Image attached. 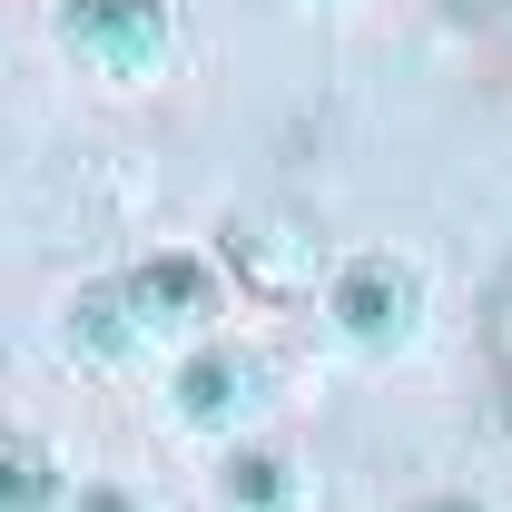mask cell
Returning <instances> with one entry per match:
<instances>
[{
    "label": "cell",
    "mask_w": 512,
    "mask_h": 512,
    "mask_svg": "<svg viewBox=\"0 0 512 512\" xmlns=\"http://www.w3.org/2000/svg\"><path fill=\"white\" fill-rule=\"evenodd\" d=\"M217 256H227V276L247 296H266V306H296V296L335 286V247H325L316 217H296V207H237L217 227Z\"/></svg>",
    "instance_id": "1"
},
{
    "label": "cell",
    "mask_w": 512,
    "mask_h": 512,
    "mask_svg": "<svg viewBox=\"0 0 512 512\" xmlns=\"http://www.w3.org/2000/svg\"><path fill=\"white\" fill-rule=\"evenodd\" d=\"M168 0H60V50L99 79H148L168 60Z\"/></svg>",
    "instance_id": "2"
},
{
    "label": "cell",
    "mask_w": 512,
    "mask_h": 512,
    "mask_svg": "<svg viewBox=\"0 0 512 512\" xmlns=\"http://www.w3.org/2000/svg\"><path fill=\"white\" fill-rule=\"evenodd\" d=\"M414 306H424V286H414L394 256H355V266H335V286H325V316L345 325L355 345H404V335H414Z\"/></svg>",
    "instance_id": "3"
},
{
    "label": "cell",
    "mask_w": 512,
    "mask_h": 512,
    "mask_svg": "<svg viewBox=\"0 0 512 512\" xmlns=\"http://www.w3.org/2000/svg\"><path fill=\"white\" fill-rule=\"evenodd\" d=\"M119 286H128V306H138V335H197V325L217 316V276L197 256H148V266H128Z\"/></svg>",
    "instance_id": "4"
},
{
    "label": "cell",
    "mask_w": 512,
    "mask_h": 512,
    "mask_svg": "<svg viewBox=\"0 0 512 512\" xmlns=\"http://www.w3.org/2000/svg\"><path fill=\"white\" fill-rule=\"evenodd\" d=\"M256 394H266V355L207 345V355L178 365V414H188V424H227V414H247Z\"/></svg>",
    "instance_id": "5"
},
{
    "label": "cell",
    "mask_w": 512,
    "mask_h": 512,
    "mask_svg": "<svg viewBox=\"0 0 512 512\" xmlns=\"http://www.w3.org/2000/svg\"><path fill=\"white\" fill-rule=\"evenodd\" d=\"M128 345H148V335H138V306H128V286H79V296H69V355L119 365Z\"/></svg>",
    "instance_id": "6"
},
{
    "label": "cell",
    "mask_w": 512,
    "mask_h": 512,
    "mask_svg": "<svg viewBox=\"0 0 512 512\" xmlns=\"http://www.w3.org/2000/svg\"><path fill=\"white\" fill-rule=\"evenodd\" d=\"M217 503L227 512H286V453H227V473H217Z\"/></svg>",
    "instance_id": "7"
},
{
    "label": "cell",
    "mask_w": 512,
    "mask_h": 512,
    "mask_svg": "<svg viewBox=\"0 0 512 512\" xmlns=\"http://www.w3.org/2000/svg\"><path fill=\"white\" fill-rule=\"evenodd\" d=\"M0 483H10V503H20V512H40V503H50V453L20 434V444H10V473H0Z\"/></svg>",
    "instance_id": "8"
},
{
    "label": "cell",
    "mask_w": 512,
    "mask_h": 512,
    "mask_svg": "<svg viewBox=\"0 0 512 512\" xmlns=\"http://www.w3.org/2000/svg\"><path fill=\"white\" fill-rule=\"evenodd\" d=\"M483 345H493V365H503V375H512V286H503V296H493V325H483Z\"/></svg>",
    "instance_id": "9"
},
{
    "label": "cell",
    "mask_w": 512,
    "mask_h": 512,
    "mask_svg": "<svg viewBox=\"0 0 512 512\" xmlns=\"http://www.w3.org/2000/svg\"><path fill=\"white\" fill-rule=\"evenodd\" d=\"M453 10H473V20H503L512 0H453Z\"/></svg>",
    "instance_id": "10"
},
{
    "label": "cell",
    "mask_w": 512,
    "mask_h": 512,
    "mask_svg": "<svg viewBox=\"0 0 512 512\" xmlns=\"http://www.w3.org/2000/svg\"><path fill=\"white\" fill-rule=\"evenodd\" d=\"M414 512H483V503H414Z\"/></svg>",
    "instance_id": "11"
},
{
    "label": "cell",
    "mask_w": 512,
    "mask_h": 512,
    "mask_svg": "<svg viewBox=\"0 0 512 512\" xmlns=\"http://www.w3.org/2000/svg\"><path fill=\"white\" fill-rule=\"evenodd\" d=\"M503 424H512V375H503Z\"/></svg>",
    "instance_id": "12"
}]
</instances>
